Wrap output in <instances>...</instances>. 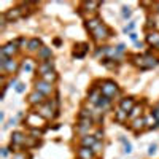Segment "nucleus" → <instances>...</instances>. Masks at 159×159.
Segmentation results:
<instances>
[{
	"label": "nucleus",
	"mask_w": 159,
	"mask_h": 159,
	"mask_svg": "<svg viewBox=\"0 0 159 159\" xmlns=\"http://www.w3.org/2000/svg\"><path fill=\"white\" fill-rule=\"evenodd\" d=\"M38 46H40V40H38V38H32L30 42H29V49H30V51H37V49H40Z\"/></svg>",
	"instance_id": "nucleus-20"
},
{
	"label": "nucleus",
	"mask_w": 159,
	"mask_h": 159,
	"mask_svg": "<svg viewBox=\"0 0 159 159\" xmlns=\"http://www.w3.org/2000/svg\"><path fill=\"white\" fill-rule=\"evenodd\" d=\"M123 15H124V16H126V18H127V16H130V10H129V8H126V7H124V8H123Z\"/></svg>",
	"instance_id": "nucleus-31"
},
{
	"label": "nucleus",
	"mask_w": 159,
	"mask_h": 159,
	"mask_svg": "<svg viewBox=\"0 0 159 159\" xmlns=\"http://www.w3.org/2000/svg\"><path fill=\"white\" fill-rule=\"evenodd\" d=\"M99 100H100V97H99V91H91V102L97 103Z\"/></svg>",
	"instance_id": "nucleus-24"
},
{
	"label": "nucleus",
	"mask_w": 159,
	"mask_h": 159,
	"mask_svg": "<svg viewBox=\"0 0 159 159\" xmlns=\"http://www.w3.org/2000/svg\"><path fill=\"white\" fill-rule=\"evenodd\" d=\"M124 151H126V153H130V151H132V148H130V145H129V143L126 145V148H124Z\"/></svg>",
	"instance_id": "nucleus-34"
},
{
	"label": "nucleus",
	"mask_w": 159,
	"mask_h": 159,
	"mask_svg": "<svg viewBox=\"0 0 159 159\" xmlns=\"http://www.w3.org/2000/svg\"><path fill=\"white\" fill-rule=\"evenodd\" d=\"M147 40L150 45H159V32H150Z\"/></svg>",
	"instance_id": "nucleus-14"
},
{
	"label": "nucleus",
	"mask_w": 159,
	"mask_h": 159,
	"mask_svg": "<svg viewBox=\"0 0 159 159\" xmlns=\"http://www.w3.org/2000/svg\"><path fill=\"white\" fill-rule=\"evenodd\" d=\"M21 15H22V10L21 8H11L8 13H5V18L8 21H13V19H18Z\"/></svg>",
	"instance_id": "nucleus-8"
},
{
	"label": "nucleus",
	"mask_w": 159,
	"mask_h": 159,
	"mask_svg": "<svg viewBox=\"0 0 159 159\" xmlns=\"http://www.w3.org/2000/svg\"><path fill=\"white\" fill-rule=\"evenodd\" d=\"M78 156L80 159H92L94 154H92V148H88V147H81L78 151Z\"/></svg>",
	"instance_id": "nucleus-6"
},
{
	"label": "nucleus",
	"mask_w": 159,
	"mask_h": 159,
	"mask_svg": "<svg viewBox=\"0 0 159 159\" xmlns=\"http://www.w3.org/2000/svg\"><path fill=\"white\" fill-rule=\"evenodd\" d=\"M5 70H8V72H15L16 69H18V64H16V61H13V59H10L8 61V64L3 67Z\"/></svg>",
	"instance_id": "nucleus-19"
},
{
	"label": "nucleus",
	"mask_w": 159,
	"mask_h": 159,
	"mask_svg": "<svg viewBox=\"0 0 159 159\" xmlns=\"http://www.w3.org/2000/svg\"><path fill=\"white\" fill-rule=\"evenodd\" d=\"M140 111H142V110H140V107H134V108L130 110V115H129V118H135V116H137Z\"/></svg>",
	"instance_id": "nucleus-26"
},
{
	"label": "nucleus",
	"mask_w": 159,
	"mask_h": 159,
	"mask_svg": "<svg viewBox=\"0 0 159 159\" xmlns=\"http://www.w3.org/2000/svg\"><path fill=\"white\" fill-rule=\"evenodd\" d=\"M38 57L49 61V59H51V48H40V51H38Z\"/></svg>",
	"instance_id": "nucleus-16"
},
{
	"label": "nucleus",
	"mask_w": 159,
	"mask_h": 159,
	"mask_svg": "<svg viewBox=\"0 0 159 159\" xmlns=\"http://www.w3.org/2000/svg\"><path fill=\"white\" fill-rule=\"evenodd\" d=\"M37 91L38 92H42L43 96H46V94H51V91H52V86H51V83H46V81H43V80H40V81H37Z\"/></svg>",
	"instance_id": "nucleus-3"
},
{
	"label": "nucleus",
	"mask_w": 159,
	"mask_h": 159,
	"mask_svg": "<svg viewBox=\"0 0 159 159\" xmlns=\"http://www.w3.org/2000/svg\"><path fill=\"white\" fill-rule=\"evenodd\" d=\"M2 154H3V156H7V154H8V151H7V148H3V150H2Z\"/></svg>",
	"instance_id": "nucleus-36"
},
{
	"label": "nucleus",
	"mask_w": 159,
	"mask_h": 159,
	"mask_svg": "<svg viewBox=\"0 0 159 159\" xmlns=\"http://www.w3.org/2000/svg\"><path fill=\"white\" fill-rule=\"evenodd\" d=\"M92 35H94L96 40H103V38H107V37L110 35V30H108V27H107L105 24H100L99 27L92 32Z\"/></svg>",
	"instance_id": "nucleus-2"
},
{
	"label": "nucleus",
	"mask_w": 159,
	"mask_h": 159,
	"mask_svg": "<svg viewBox=\"0 0 159 159\" xmlns=\"http://www.w3.org/2000/svg\"><path fill=\"white\" fill-rule=\"evenodd\" d=\"M32 135H34V139H38L40 135H42V130H40V129H34L32 130Z\"/></svg>",
	"instance_id": "nucleus-29"
},
{
	"label": "nucleus",
	"mask_w": 159,
	"mask_h": 159,
	"mask_svg": "<svg viewBox=\"0 0 159 159\" xmlns=\"http://www.w3.org/2000/svg\"><path fill=\"white\" fill-rule=\"evenodd\" d=\"M16 89H18V92H22V91H24V84H22V83H19Z\"/></svg>",
	"instance_id": "nucleus-32"
},
{
	"label": "nucleus",
	"mask_w": 159,
	"mask_h": 159,
	"mask_svg": "<svg viewBox=\"0 0 159 159\" xmlns=\"http://www.w3.org/2000/svg\"><path fill=\"white\" fill-rule=\"evenodd\" d=\"M143 126H145V119L140 118V119H135V121H134V124H132V129H134V130H139V129H142Z\"/></svg>",
	"instance_id": "nucleus-21"
},
{
	"label": "nucleus",
	"mask_w": 159,
	"mask_h": 159,
	"mask_svg": "<svg viewBox=\"0 0 159 159\" xmlns=\"http://www.w3.org/2000/svg\"><path fill=\"white\" fill-rule=\"evenodd\" d=\"M80 119H91V111L81 110V113H80Z\"/></svg>",
	"instance_id": "nucleus-25"
},
{
	"label": "nucleus",
	"mask_w": 159,
	"mask_h": 159,
	"mask_svg": "<svg viewBox=\"0 0 159 159\" xmlns=\"http://www.w3.org/2000/svg\"><path fill=\"white\" fill-rule=\"evenodd\" d=\"M84 7L86 8H97L99 7V2H88V3H84Z\"/></svg>",
	"instance_id": "nucleus-28"
},
{
	"label": "nucleus",
	"mask_w": 159,
	"mask_h": 159,
	"mask_svg": "<svg viewBox=\"0 0 159 159\" xmlns=\"http://www.w3.org/2000/svg\"><path fill=\"white\" fill-rule=\"evenodd\" d=\"M119 108L124 110V111H130L132 108H134V99H130V97L123 99L121 103H119Z\"/></svg>",
	"instance_id": "nucleus-7"
},
{
	"label": "nucleus",
	"mask_w": 159,
	"mask_h": 159,
	"mask_svg": "<svg viewBox=\"0 0 159 159\" xmlns=\"http://www.w3.org/2000/svg\"><path fill=\"white\" fill-rule=\"evenodd\" d=\"M156 123H157V119H156L153 115H150L148 118H145V124H147L148 127H151V126H153V124H156Z\"/></svg>",
	"instance_id": "nucleus-23"
},
{
	"label": "nucleus",
	"mask_w": 159,
	"mask_h": 159,
	"mask_svg": "<svg viewBox=\"0 0 159 159\" xmlns=\"http://www.w3.org/2000/svg\"><path fill=\"white\" fill-rule=\"evenodd\" d=\"M154 150H156V145H151V147H150V154H153Z\"/></svg>",
	"instance_id": "nucleus-35"
},
{
	"label": "nucleus",
	"mask_w": 159,
	"mask_h": 159,
	"mask_svg": "<svg viewBox=\"0 0 159 159\" xmlns=\"http://www.w3.org/2000/svg\"><path fill=\"white\" fill-rule=\"evenodd\" d=\"M13 159H27V156H25V153H19L13 156Z\"/></svg>",
	"instance_id": "nucleus-30"
},
{
	"label": "nucleus",
	"mask_w": 159,
	"mask_h": 159,
	"mask_svg": "<svg viewBox=\"0 0 159 159\" xmlns=\"http://www.w3.org/2000/svg\"><path fill=\"white\" fill-rule=\"evenodd\" d=\"M100 89H102V94L105 97H113L115 94H118V86L115 81H105Z\"/></svg>",
	"instance_id": "nucleus-1"
},
{
	"label": "nucleus",
	"mask_w": 159,
	"mask_h": 159,
	"mask_svg": "<svg viewBox=\"0 0 159 159\" xmlns=\"http://www.w3.org/2000/svg\"><path fill=\"white\" fill-rule=\"evenodd\" d=\"M38 72L42 73V76L46 75V73H49V72H52V61H51V59H49V61H45V62L38 67Z\"/></svg>",
	"instance_id": "nucleus-9"
},
{
	"label": "nucleus",
	"mask_w": 159,
	"mask_h": 159,
	"mask_svg": "<svg viewBox=\"0 0 159 159\" xmlns=\"http://www.w3.org/2000/svg\"><path fill=\"white\" fill-rule=\"evenodd\" d=\"M56 78H57V75H56L54 72H49V73H46V75H43V76H42V80H43V81H46V83H52V81H56Z\"/></svg>",
	"instance_id": "nucleus-18"
},
{
	"label": "nucleus",
	"mask_w": 159,
	"mask_h": 159,
	"mask_svg": "<svg viewBox=\"0 0 159 159\" xmlns=\"http://www.w3.org/2000/svg\"><path fill=\"white\" fill-rule=\"evenodd\" d=\"M11 143L13 145H24L25 143V137L21 134V132H15L11 135Z\"/></svg>",
	"instance_id": "nucleus-10"
},
{
	"label": "nucleus",
	"mask_w": 159,
	"mask_h": 159,
	"mask_svg": "<svg viewBox=\"0 0 159 159\" xmlns=\"http://www.w3.org/2000/svg\"><path fill=\"white\" fill-rule=\"evenodd\" d=\"M37 119L40 121V119H42V116H40V115H37V113H32V115L27 118V123H29L30 126H35V127H37V126H40V124L37 123Z\"/></svg>",
	"instance_id": "nucleus-17"
},
{
	"label": "nucleus",
	"mask_w": 159,
	"mask_h": 159,
	"mask_svg": "<svg viewBox=\"0 0 159 159\" xmlns=\"http://www.w3.org/2000/svg\"><path fill=\"white\" fill-rule=\"evenodd\" d=\"M29 100H30V103H42L43 102V94L38 92V91H35V92H32V94L29 96Z\"/></svg>",
	"instance_id": "nucleus-11"
},
{
	"label": "nucleus",
	"mask_w": 159,
	"mask_h": 159,
	"mask_svg": "<svg viewBox=\"0 0 159 159\" xmlns=\"http://www.w3.org/2000/svg\"><path fill=\"white\" fill-rule=\"evenodd\" d=\"M16 42L15 43H8V45H5L3 48H2V51H0V54H2V56H7V57H11L13 54H15V52H16Z\"/></svg>",
	"instance_id": "nucleus-4"
},
{
	"label": "nucleus",
	"mask_w": 159,
	"mask_h": 159,
	"mask_svg": "<svg viewBox=\"0 0 159 159\" xmlns=\"http://www.w3.org/2000/svg\"><path fill=\"white\" fill-rule=\"evenodd\" d=\"M115 119H116L118 123H124L126 119H127V111H124V110L119 108V110L115 113Z\"/></svg>",
	"instance_id": "nucleus-15"
},
{
	"label": "nucleus",
	"mask_w": 159,
	"mask_h": 159,
	"mask_svg": "<svg viewBox=\"0 0 159 159\" xmlns=\"http://www.w3.org/2000/svg\"><path fill=\"white\" fill-rule=\"evenodd\" d=\"M132 29H134V22H130V24H129V25H127V27H126V29H124V30H126V32H127V30H132Z\"/></svg>",
	"instance_id": "nucleus-33"
},
{
	"label": "nucleus",
	"mask_w": 159,
	"mask_h": 159,
	"mask_svg": "<svg viewBox=\"0 0 159 159\" xmlns=\"http://www.w3.org/2000/svg\"><path fill=\"white\" fill-rule=\"evenodd\" d=\"M22 67H24V70H27V72H30L32 69H34V65H32V62L27 59V61H25L24 62V65H22Z\"/></svg>",
	"instance_id": "nucleus-27"
},
{
	"label": "nucleus",
	"mask_w": 159,
	"mask_h": 159,
	"mask_svg": "<svg viewBox=\"0 0 159 159\" xmlns=\"http://www.w3.org/2000/svg\"><path fill=\"white\" fill-rule=\"evenodd\" d=\"M108 103H110V97H105V96L103 97L100 96V100L97 102V105H99V107H102V108H105Z\"/></svg>",
	"instance_id": "nucleus-22"
},
{
	"label": "nucleus",
	"mask_w": 159,
	"mask_h": 159,
	"mask_svg": "<svg viewBox=\"0 0 159 159\" xmlns=\"http://www.w3.org/2000/svg\"><path fill=\"white\" fill-rule=\"evenodd\" d=\"M96 137H92V135H86V137H83V140H81V145L83 147H88V148H91V147H94L96 145Z\"/></svg>",
	"instance_id": "nucleus-12"
},
{
	"label": "nucleus",
	"mask_w": 159,
	"mask_h": 159,
	"mask_svg": "<svg viewBox=\"0 0 159 159\" xmlns=\"http://www.w3.org/2000/svg\"><path fill=\"white\" fill-rule=\"evenodd\" d=\"M42 118H45V119H51L52 116H54V113H52V107H51V102L49 103H46V105H43L42 108H40V113H38Z\"/></svg>",
	"instance_id": "nucleus-5"
},
{
	"label": "nucleus",
	"mask_w": 159,
	"mask_h": 159,
	"mask_svg": "<svg viewBox=\"0 0 159 159\" xmlns=\"http://www.w3.org/2000/svg\"><path fill=\"white\" fill-rule=\"evenodd\" d=\"M99 25H100V21H99L97 18H92V19H89V21L86 22V27H88L91 32H94V30L99 27Z\"/></svg>",
	"instance_id": "nucleus-13"
}]
</instances>
